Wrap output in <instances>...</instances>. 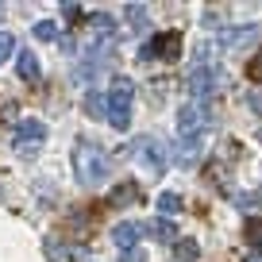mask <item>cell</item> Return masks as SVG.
Returning <instances> with one entry per match:
<instances>
[{
  "instance_id": "obj_1",
  "label": "cell",
  "mask_w": 262,
  "mask_h": 262,
  "mask_svg": "<svg viewBox=\"0 0 262 262\" xmlns=\"http://www.w3.org/2000/svg\"><path fill=\"white\" fill-rule=\"evenodd\" d=\"M74 173L81 185H100V181H108V173H112V158H108V150L100 147V143H89L81 139L74 150Z\"/></svg>"
},
{
  "instance_id": "obj_2",
  "label": "cell",
  "mask_w": 262,
  "mask_h": 262,
  "mask_svg": "<svg viewBox=\"0 0 262 262\" xmlns=\"http://www.w3.org/2000/svg\"><path fill=\"white\" fill-rule=\"evenodd\" d=\"M104 100H108V116H104V120L112 123L116 131H127L131 127V100H135V85H131L127 77H116Z\"/></svg>"
},
{
  "instance_id": "obj_3",
  "label": "cell",
  "mask_w": 262,
  "mask_h": 262,
  "mask_svg": "<svg viewBox=\"0 0 262 262\" xmlns=\"http://www.w3.org/2000/svg\"><path fill=\"white\" fill-rule=\"evenodd\" d=\"M116 62V42H89L77 66V81H97L108 66Z\"/></svg>"
},
{
  "instance_id": "obj_4",
  "label": "cell",
  "mask_w": 262,
  "mask_h": 262,
  "mask_svg": "<svg viewBox=\"0 0 262 262\" xmlns=\"http://www.w3.org/2000/svg\"><path fill=\"white\" fill-rule=\"evenodd\" d=\"M208 123H212V108H208L205 100H189V104H181V112H178V135H181V139H205Z\"/></svg>"
},
{
  "instance_id": "obj_5",
  "label": "cell",
  "mask_w": 262,
  "mask_h": 262,
  "mask_svg": "<svg viewBox=\"0 0 262 262\" xmlns=\"http://www.w3.org/2000/svg\"><path fill=\"white\" fill-rule=\"evenodd\" d=\"M127 150H131L135 158H139V162L147 166V170L155 173V178H158V173H166V166H170V155H166V143L158 139V135H139V139L131 143Z\"/></svg>"
},
{
  "instance_id": "obj_6",
  "label": "cell",
  "mask_w": 262,
  "mask_h": 262,
  "mask_svg": "<svg viewBox=\"0 0 262 262\" xmlns=\"http://www.w3.org/2000/svg\"><path fill=\"white\" fill-rule=\"evenodd\" d=\"M224 85V70L220 66H212V62H196L193 70H189V77H185V89L193 93V100H208L216 89Z\"/></svg>"
},
{
  "instance_id": "obj_7",
  "label": "cell",
  "mask_w": 262,
  "mask_h": 262,
  "mask_svg": "<svg viewBox=\"0 0 262 262\" xmlns=\"http://www.w3.org/2000/svg\"><path fill=\"white\" fill-rule=\"evenodd\" d=\"M181 58V31H162L139 47V62H178Z\"/></svg>"
},
{
  "instance_id": "obj_8",
  "label": "cell",
  "mask_w": 262,
  "mask_h": 262,
  "mask_svg": "<svg viewBox=\"0 0 262 262\" xmlns=\"http://www.w3.org/2000/svg\"><path fill=\"white\" fill-rule=\"evenodd\" d=\"M42 143H47V123L42 120H19L16 123V155L35 158Z\"/></svg>"
},
{
  "instance_id": "obj_9",
  "label": "cell",
  "mask_w": 262,
  "mask_h": 262,
  "mask_svg": "<svg viewBox=\"0 0 262 262\" xmlns=\"http://www.w3.org/2000/svg\"><path fill=\"white\" fill-rule=\"evenodd\" d=\"M254 42H258V27H254V24L224 27V31H220V47L224 50H243V47H254Z\"/></svg>"
},
{
  "instance_id": "obj_10",
  "label": "cell",
  "mask_w": 262,
  "mask_h": 262,
  "mask_svg": "<svg viewBox=\"0 0 262 262\" xmlns=\"http://www.w3.org/2000/svg\"><path fill=\"white\" fill-rule=\"evenodd\" d=\"M143 235H147V224H135V220H120L112 228V243L120 247V251H131Z\"/></svg>"
},
{
  "instance_id": "obj_11",
  "label": "cell",
  "mask_w": 262,
  "mask_h": 262,
  "mask_svg": "<svg viewBox=\"0 0 262 262\" xmlns=\"http://www.w3.org/2000/svg\"><path fill=\"white\" fill-rule=\"evenodd\" d=\"M85 27H89V42H116V19L108 12H93Z\"/></svg>"
},
{
  "instance_id": "obj_12",
  "label": "cell",
  "mask_w": 262,
  "mask_h": 262,
  "mask_svg": "<svg viewBox=\"0 0 262 262\" xmlns=\"http://www.w3.org/2000/svg\"><path fill=\"white\" fill-rule=\"evenodd\" d=\"M201 150H205V139H181L178 150H173V158H178V166H196L201 162Z\"/></svg>"
},
{
  "instance_id": "obj_13",
  "label": "cell",
  "mask_w": 262,
  "mask_h": 262,
  "mask_svg": "<svg viewBox=\"0 0 262 262\" xmlns=\"http://www.w3.org/2000/svg\"><path fill=\"white\" fill-rule=\"evenodd\" d=\"M135 201H139V185H135V181H123V185H116L112 193H108V205H112V208L135 205Z\"/></svg>"
},
{
  "instance_id": "obj_14",
  "label": "cell",
  "mask_w": 262,
  "mask_h": 262,
  "mask_svg": "<svg viewBox=\"0 0 262 262\" xmlns=\"http://www.w3.org/2000/svg\"><path fill=\"white\" fill-rule=\"evenodd\" d=\"M123 16H127V31L131 35H143V31H147V4H127Z\"/></svg>"
},
{
  "instance_id": "obj_15",
  "label": "cell",
  "mask_w": 262,
  "mask_h": 262,
  "mask_svg": "<svg viewBox=\"0 0 262 262\" xmlns=\"http://www.w3.org/2000/svg\"><path fill=\"white\" fill-rule=\"evenodd\" d=\"M16 74L24 77V81H39V58L31 54V50H24V54H19V62H16Z\"/></svg>"
},
{
  "instance_id": "obj_16",
  "label": "cell",
  "mask_w": 262,
  "mask_h": 262,
  "mask_svg": "<svg viewBox=\"0 0 262 262\" xmlns=\"http://www.w3.org/2000/svg\"><path fill=\"white\" fill-rule=\"evenodd\" d=\"M147 231L155 239H162V243H178V228H173V220H162V216H158V220L147 224Z\"/></svg>"
},
{
  "instance_id": "obj_17",
  "label": "cell",
  "mask_w": 262,
  "mask_h": 262,
  "mask_svg": "<svg viewBox=\"0 0 262 262\" xmlns=\"http://www.w3.org/2000/svg\"><path fill=\"white\" fill-rule=\"evenodd\" d=\"M85 112H89L93 120H104V116H108V100H104V93H97V89L85 93Z\"/></svg>"
},
{
  "instance_id": "obj_18",
  "label": "cell",
  "mask_w": 262,
  "mask_h": 262,
  "mask_svg": "<svg viewBox=\"0 0 262 262\" xmlns=\"http://www.w3.org/2000/svg\"><path fill=\"white\" fill-rule=\"evenodd\" d=\"M243 235H247V243H251V251L262 254V216H251V220L243 224Z\"/></svg>"
},
{
  "instance_id": "obj_19",
  "label": "cell",
  "mask_w": 262,
  "mask_h": 262,
  "mask_svg": "<svg viewBox=\"0 0 262 262\" xmlns=\"http://www.w3.org/2000/svg\"><path fill=\"white\" fill-rule=\"evenodd\" d=\"M158 212H162V220H170V216H178L181 212V196L178 193H158Z\"/></svg>"
},
{
  "instance_id": "obj_20",
  "label": "cell",
  "mask_w": 262,
  "mask_h": 262,
  "mask_svg": "<svg viewBox=\"0 0 262 262\" xmlns=\"http://www.w3.org/2000/svg\"><path fill=\"white\" fill-rule=\"evenodd\" d=\"M173 254H178V262H196V258H201V247H196L193 239H178Z\"/></svg>"
},
{
  "instance_id": "obj_21",
  "label": "cell",
  "mask_w": 262,
  "mask_h": 262,
  "mask_svg": "<svg viewBox=\"0 0 262 262\" xmlns=\"http://www.w3.org/2000/svg\"><path fill=\"white\" fill-rule=\"evenodd\" d=\"M35 39L58 42V24H54V19H39V24H35Z\"/></svg>"
},
{
  "instance_id": "obj_22",
  "label": "cell",
  "mask_w": 262,
  "mask_h": 262,
  "mask_svg": "<svg viewBox=\"0 0 262 262\" xmlns=\"http://www.w3.org/2000/svg\"><path fill=\"white\" fill-rule=\"evenodd\" d=\"M66 254H70V251H66V243L47 239V258H50V262H66Z\"/></svg>"
},
{
  "instance_id": "obj_23",
  "label": "cell",
  "mask_w": 262,
  "mask_h": 262,
  "mask_svg": "<svg viewBox=\"0 0 262 262\" xmlns=\"http://www.w3.org/2000/svg\"><path fill=\"white\" fill-rule=\"evenodd\" d=\"M12 50H16V39H12L8 31H0V66L12 58Z\"/></svg>"
},
{
  "instance_id": "obj_24",
  "label": "cell",
  "mask_w": 262,
  "mask_h": 262,
  "mask_svg": "<svg viewBox=\"0 0 262 262\" xmlns=\"http://www.w3.org/2000/svg\"><path fill=\"white\" fill-rule=\"evenodd\" d=\"M247 77H251L254 85H262V54H254L251 62H247Z\"/></svg>"
},
{
  "instance_id": "obj_25",
  "label": "cell",
  "mask_w": 262,
  "mask_h": 262,
  "mask_svg": "<svg viewBox=\"0 0 262 262\" xmlns=\"http://www.w3.org/2000/svg\"><path fill=\"white\" fill-rule=\"evenodd\" d=\"M258 201H262L258 193H239V196H235V205H239V208H258Z\"/></svg>"
},
{
  "instance_id": "obj_26",
  "label": "cell",
  "mask_w": 262,
  "mask_h": 262,
  "mask_svg": "<svg viewBox=\"0 0 262 262\" xmlns=\"http://www.w3.org/2000/svg\"><path fill=\"white\" fill-rule=\"evenodd\" d=\"M120 262H147V254L139 247H131V251H120Z\"/></svg>"
},
{
  "instance_id": "obj_27",
  "label": "cell",
  "mask_w": 262,
  "mask_h": 262,
  "mask_svg": "<svg viewBox=\"0 0 262 262\" xmlns=\"http://www.w3.org/2000/svg\"><path fill=\"white\" fill-rule=\"evenodd\" d=\"M247 104H251V108H254V112H258V116H262V93H258V89H254V93H247Z\"/></svg>"
},
{
  "instance_id": "obj_28",
  "label": "cell",
  "mask_w": 262,
  "mask_h": 262,
  "mask_svg": "<svg viewBox=\"0 0 262 262\" xmlns=\"http://www.w3.org/2000/svg\"><path fill=\"white\" fill-rule=\"evenodd\" d=\"M62 16L74 19V16H81V8H77V4H62Z\"/></svg>"
},
{
  "instance_id": "obj_29",
  "label": "cell",
  "mask_w": 262,
  "mask_h": 262,
  "mask_svg": "<svg viewBox=\"0 0 262 262\" xmlns=\"http://www.w3.org/2000/svg\"><path fill=\"white\" fill-rule=\"evenodd\" d=\"M251 262H262V254H251Z\"/></svg>"
},
{
  "instance_id": "obj_30",
  "label": "cell",
  "mask_w": 262,
  "mask_h": 262,
  "mask_svg": "<svg viewBox=\"0 0 262 262\" xmlns=\"http://www.w3.org/2000/svg\"><path fill=\"white\" fill-rule=\"evenodd\" d=\"M0 16H4V4H0Z\"/></svg>"
},
{
  "instance_id": "obj_31",
  "label": "cell",
  "mask_w": 262,
  "mask_h": 262,
  "mask_svg": "<svg viewBox=\"0 0 262 262\" xmlns=\"http://www.w3.org/2000/svg\"><path fill=\"white\" fill-rule=\"evenodd\" d=\"M89 262H93V258H89Z\"/></svg>"
}]
</instances>
